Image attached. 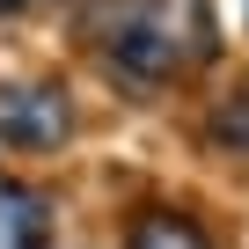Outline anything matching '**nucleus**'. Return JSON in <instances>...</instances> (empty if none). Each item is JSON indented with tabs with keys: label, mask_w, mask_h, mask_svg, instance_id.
I'll return each instance as SVG.
<instances>
[{
	"label": "nucleus",
	"mask_w": 249,
	"mask_h": 249,
	"mask_svg": "<svg viewBox=\"0 0 249 249\" xmlns=\"http://www.w3.org/2000/svg\"><path fill=\"white\" fill-rule=\"evenodd\" d=\"M88 37L117 81L169 88L213 52V0H103Z\"/></svg>",
	"instance_id": "f257e3e1"
},
{
	"label": "nucleus",
	"mask_w": 249,
	"mask_h": 249,
	"mask_svg": "<svg viewBox=\"0 0 249 249\" xmlns=\"http://www.w3.org/2000/svg\"><path fill=\"white\" fill-rule=\"evenodd\" d=\"M73 140V95L59 81H0V147L59 154Z\"/></svg>",
	"instance_id": "f03ea898"
},
{
	"label": "nucleus",
	"mask_w": 249,
	"mask_h": 249,
	"mask_svg": "<svg viewBox=\"0 0 249 249\" xmlns=\"http://www.w3.org/2000/svg\"><path fill=\"white\" fill-rule=\"evenodd\" d=\"M0 249H52V198L22 176H0Z\"/></svg>",
	"instance_id": "7ed1b4c3"
},
{
	"label": "nucleus",
	"mask_w": 249,
	"mask_h": 249,
	"mask_svg": "<svg viewBox=\"0 0 249 249\" xmlns=\"http://www.w3.org/2000/svg\"><path fill=\"white\" fill-rule=\"evenodd\" d=\"M117 249H220V242H213L183 205H140L132 220H124Z\"/></svg>",
	"instance_id": "20e7f679"
},
{
	"label": "nucleus",
	"mask_w": 249,
	"mask_h": 249,
	"mask_svg": "<svg viewBox=\"0 0 249 249\" xmlns=\"http://www.w3.org/2000/svg\"><path fill=\"white\" fill-rule=\"evenodd\" d=\"M213 147H227V154H249V81L234 88V95H220V110H213Z\"/></svg>",
	"instance_id": "39448f33"
},
{
	"label": "nucleus",
	"mask_w": 249,
	"mask_h": 249,
	"mask_svg": "<svg viewBox=\"0 0 249 249\" xmlns=\"http://www.w3.org/2000/svg\"><path fill=\"white\" fill-rule=\"evenodd\" d=\"M30 8H44V0H0V22H15V15H30Z\"/></svg>",
	"instance_id": "423d86ee"
},
{
	"label": "nucleus",
	"mask_w": 249,
	"mask_h": 249,
	"mask_svg": "<svg viewBox=\"0 0 249 249\" xmlns=\"http://www.w3.org/2000/svg\"><path fill=\"white\" fill-rule=\"evenodd\" d=\"M242 8H249V0H242Z\"/></svg>",
	"instance_id": "0eeeda50"
}]
</instances>
